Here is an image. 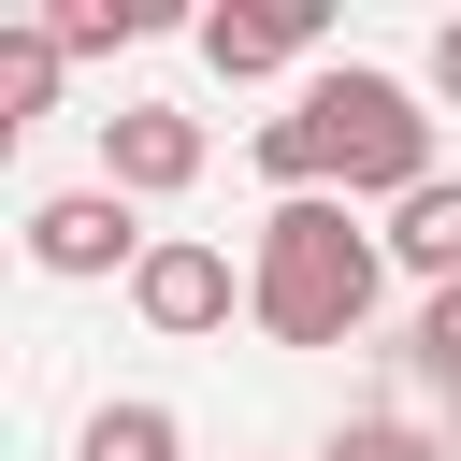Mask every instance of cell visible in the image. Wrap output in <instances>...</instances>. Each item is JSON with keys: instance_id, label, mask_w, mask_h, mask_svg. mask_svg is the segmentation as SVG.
<instances>
[{"instance_id": "obj_10", "label": "cell", "mask_w": 461, "mask_h": 461, "mask_svg": "<svg viewBox=\"0 0 461 461\" xmlns=\"http://www.w3.org/2000/svg\"><path fill=\"white\" fill-rule=\"evenodd\" d=\"M43 29H58V58H115V43H144V29H158V0H58Z\"/></svg>"}, {"instance_id": "obj_3", "label": "cell", "mask_w": 461, "mask_h": 461, "mask_svg": "<svg viewBox=\"0 0 461 461\" xmlns=\"http://www.w3.org/2000/svg\"><path fill=\"white\" fill-rule=\"evenodd\" d=\"M202 115H173V101H115L101 115V187L115 202H173V187H202Z\"/></svg>"}, {"instance_id": "obj_11", "label": "cell", "mask_w": 461, "mask_h": 461, "mask_svg": "<svg viewBox=\"0 0 461 461\" xmlns=\"http://www.w3.org/2000/svg\"><path fill=\"white\" fill-rule=\"evenodd\" d=\"M317 461H432V447H418V432H403V418H346V432H331V447H317Z\"/></svg>"}, {"instance_id": "obj_5", "label": "cell", "mask_w": 461, "mask_h": 461, "mask_svg": "<svg viewBox=\"0 0 461 461\" xmlns=\"http://www.w3.org/2000/svg\"><path fill=\"white\" fill-rule=\"evenodd\" d=\"M29 259L86 288V274H144V230L115 187H58V202H29Z\"/></svg>"}, {"instance_id": "obj_9", "label": "cell", "mask_w": 461, "mask_h": 461, "mask_svg": "<svg viewBox=\"0 0 461 461\" xmlns=\"http://www.w3.org/2000/svg\"><path fill=\"white\" fill-rule=\"evenodd\" d=\"M43 101H58V29L29 14V29H0V130H29Z\"/></svg>"}, {"instance_id": "obj_12", "label": "cell", "mask_w": 461, "mask_h": 461, "mask_svg": "<svg viewBox=\"0 0 461 461\" xmlns=\"http://www.w3.org/2000/svg\"><path fill=\"white\" fill-rule=\"evenodd\" d=\"M418 346H432V375L461 389V288H432V303H418Z\"/></svg>"}, {"instance_id": "obj_13", "label": "cell", "mask_w": 461, "mask_h": 461, "mask_svg": "<svg viewBox=\"0 0 461 461\" xmlns=\"http://www.w3.org/2000/svg\"><path fill=\"white\" fill-rule=\"evenodd\" d=\"M432 101H461V14L432 29Z\"/></svg>"}, {"instance_id": "obj_4", "label": "cell", "mask_w": 461, "mask_h": 461, "mask_svg": "<svg viewBox=\"0 0 461 461\" xmlns=\"http://www.w3.org/2000/svg\"><path fill=\"white\" fill-rule=\"evenodd\" d=\"M230 303H245V274H230V245H187V230H158L144 245V274H130V317L144 331H230Z\"/></svg>"}, {"instance_id": "obj_2", "label": "cell", "mask_w": 461, "mask_h": 461, "mask_svg": "<svg viewBox=\"0 0 461 461\" xmlns=\"http://www.w3.org/2000/svg\"><path fill=\"white\" fill-rule=\"evenodd\" d=\"M375 288H389V230H360L346 202H274L245 245V317L274 346H360Z\"/></svg>"}, {"instance_id": "obj_1", "label": "cell", "mask_w": 461, "mask_h": 461, "mask_svg": "<svg viewBox=\"0 0 461 461\" xmlns=\"http://www.w3.org/2000/svg\"><path fill=\"white\" fill-rule=\"evenodd\" d=\"M259 173H274V202H418L432 187V115H418L403 72L331 58V72H303L288 115H259Z\"/></svg>"}, {"instance_id": "obj_6", "label": "cell", "mask_w": 461, "mask_h": 461, "mask_svg": "<svg viewBox=\"0 0 461 461\" xmlns=\"http://www.w3.org/2000/svg\"><path fill=\"white\" fill-rule=\"evenodd\" d=\"M202 58H216L230 86H259V72H303V58H317V0H245V14L216 0V14H202Z\"/></svg>"}, {"instance_id": "obj_8", "label": "cell", "mask_w": 461, "mask_h": 461, "mask_svg": "<svg viewBox=\"0 0 461 461\" xmlns=\"http://www.w3.org/2000/svg\"><path fill=\"white\" fill-rule=\"evenodd\" d=\"M72 461H187V418H173V403H101Z\"/></svg>"}, {"instance_id": "obj_7", "label": "cell", "mask_w": 461, "mask_h": 461, "mask_svg": "<svg viewBox=\"0 0 461 461\" xmlns=\"http://www.w3.org/2000/svg\"><path fill=\"white\" fill-rule=\"evenodd\" d=\"M389 259L418 288H461V173H432L418 202H389Z\"/></svg>"}]
</instances>
